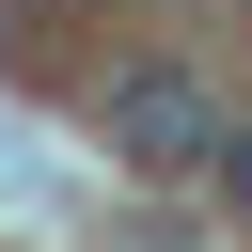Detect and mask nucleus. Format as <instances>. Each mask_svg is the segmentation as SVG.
I'll return each mask as SVG.
<instances>
[{
    "instance_id": "1",
    "label": "nucleus",
    "mask_w": 252,
    "mask_h": 252,
    "mask_svg": "<svg viewBox=\"0 0 252 252\" xmlns=\"http://www.w3.org/2000/svg\"><path fill=\"white\" fill-rule=\"evenodd\" d=\"M220 142H236V126H220V94H205V79H173V63L110 79V158H126V173H158V189H173V173H220Z\"/></svg>"
},
{
    "instance_id": "2",
    "label": "nucleus",
    "mask_w": 252,
    "mask_h": 252,
    "mask_svg": "<svg viewBox=\"0 0 252 252\" xmlns=\"http://www.w3.org/2000/svg\"><path fill=\"white\" fill-rule=\"evenodd\" d=\"M220 189H236V205H252V126H236V142H220Z\"/></svg>"
}]
</instances>
